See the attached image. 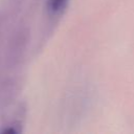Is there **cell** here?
Returning <instances> with one entry per match:
<instances>
[{"instance_id": "1", "label": "cell", "mask_w": 134, "mask_h": 134, "mask_svg": "<svg viewBox=\"0 0 134 134\" xmlns=\"http://www.w3.org/2000/svg\"><path fill=\"white\" fill-rule=\"evenodd\" d=\"M28 42V29L25 26L17 28L10 36L6 48V63L9 67L19 64Z\"/></svg>"}, {"instance_id": "2", "label": "cell", "mask_w": 134, "mask_h": 134, "mask_svg": "<svg viewBox=\"0 0 134 134\" xmlns=\"http://www.w3.org/2000/svg\"><path fill=\"white\" fill-rule=\"evenodd\" d=\"M69 0H47L46 9L50 17H58L63 14L68 5Z\"/></svg>"}, {"instance_id": "3", "label": "cell", "mask_w": 134, "mask_h": 134, "mask_svg": "<svg viewBox=\"0 0 134 134\" xmlns=\"http://www.w3.org/2000/svg\"><path fill=\"white\" fill-rule=\"evenodd\" d=\"M24 0H7V7L9 12L14 13L20 8V5L23 3Z\"/></svg>"}]
</instances>
